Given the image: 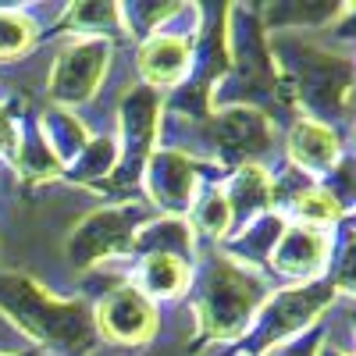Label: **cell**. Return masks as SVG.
<instances>
[{"mask_svg":"<svg viewBox=\"0 0 356 356\" xmlns=\"http://www.w3.org/2000/svg\"><path fill=\"white\" fill-rule=\"evenodd\" d=\"M0 310L57 356H86L97 346L93 314L79 300H54L25 275H0Z\"/></svg>","mask_w":356,"mask_h":356,"instance_id":"1","label":"cell"},{"mask_svg":"<svg viewBox=\"0 0 356 356\" xmlns=\"http://www.w3.org/2000/svg\"><path fill=\"white\" fill-rule=\"evenodd\" d=\"M264 303H267V285L250 267L235 264L228 253H214L203 260L196 278L200 339H211V342L243 339Z\"/></svg>","mask_w":356,"mask_h":356,"instance_id":"2","label":"cell"},{"mask_svg":"<svg viewBox=\"0 0 356 356\" xmlns=\"http://www.w3.org/2000/svg\"><path fill=\"white\" fill-rule=\"evenodd\" d=\"M278 57V93L300 97L317 118H335L339 111H349V61L339 54H328L314 43H296V40H278L271 54ZM314 118V122H317Z\"/></svg>","mask_w":356,"mask_h":356,"instance_id":"3","label":"cell"},{"mask_svg":"<svg viewBox=\"0 0 356 356\" xmlns=\"http://www.w3.org/2000/svg\"><path fill=\"white\" fill-rule=\"evenodd\" d=\"M335 300L332 282H310L300 289H285L278 296H267V303L257 310V321L250 324L246 356H260L289 339H296L307 324L321 317V310Z\"/></svg>","mask_w":356,"mask_h":356,"instance_id":"4","label":"cell"},{"mask_svg":"<svg viewBox=\"0 0 356 356\" xmlns=\"http://www.w3.org/2000/svg\"><path fill=\"white\" fill-rule=\"evenodd\" d=\"M146 207L139 203H118V207H104V211H93L89 218L79 221V228L68 239V260L75 264V271H86L100 260L111 257H125L132 253V239L139 225L146 221Z\"/></svg>","mask_w":356,"mask_h":356,"instance_id":"5","label":"cell"},{"mask_svg":"<svg viewBox=\"0 0 356 356\" xmlns=\"http://www.w3.org/2000/svg\"><path fill=\"white\" fill-rule=\"evenodd\" d=\"M93 328L107 342H114V346H146V342L157 335L161 321H157L154 303L146 300L139 289L122 285V289L107 292L104 300L97 303Z\"/></svg>","mask_w":356,"mask_h":356,"instance_id":"6","label":"cell"},{"mask_svg":"<svg viewBox=\"0 0 356 356\" xmlns=\"http://www.w3.org/2000/svg\"><path fill=\"white\" fill-rule=\"evenodd\" d=\"M207 132H211L214 154L225 164H243V168L264 157L275 143L271 118L257 107H225Z\"/></svg>","mask_w":356,"mask_h":356,"instance_id":"7","label":"cell"},{"mask_svg":"<svg viewBox=\"0 0 356 356\" xmlns=\"http://www.w3.org/2000/svg\"><path fill=\"white\" fill-rule=\"evenodd\" d=\"M161 129V97L154 89H132L122 104V132H125V150L118 164V186H136L143 178V168L154 154V139Z\"/></svg>","mask_w":356,"mask_h":356,"instance_id":"8","label":"cell"},{"mask_svg":"<svg viewBox=\"0 0 356 356\" xmlns=\"http://www.w3.org/2000/svg\"><path fill=\"white\" fill-rule=\"evenodd\" d=\"M111 65V43L107 40H75L50 72V97L57 104H82L97 93V86Z\"/></svg>","mask_w":356,"mask_h":356,"instance_id":"9","label":"cell"},{"mask_svg":"<svg viewBox=\"0 0 356 356\" xmlns=\"http://www.w3.org/2000/svg\"><path fill=\"white\" fill-rule=\"evenodd\" d=\"M146 189H150V200L168 214H182L193 207L196 196V182H200V164H193L186 154L178 150H161L150 154L146 161Z\"/></svg>","mask_w":356,"mask_h":356,"instance_id":"10","label":"cell"},{"mask_svg":"<svg viewBox=\"0 0 356 356\" xmlns=\"http://www.w3.org/2000/svg\"><path fill=\"white\" fill-rule=\"evenodd\" d=\"M193 65V50L189 36L182 33H154L139 47V75L146 79V89H168V86H182L189 79Z\"/></svg>","mask_w":356,"mask_h":356,"instance_id":"11","label":"cell"},{"mask_svg":"<svg viewBox=\"0 0 356 356\" xmlns=\"http://www.w3.org/2000/svg\"><path fill=\"white\" fill-rule=\"evenodd\" d=\"M328 235L314 228H285L282 239L271 250V267L285 278H314L324 264H328Z\"/></svg>","mask_w":356,"mask_h":356,"instance_id":"12","label":"cell"},{"mask_svg":"<svg viewBox=\"0 0 356 356\" xmlns=\"http://www.w3.org/2000/svg\"><path fill=\"white\" fill-rule=\"evenodd\" d=\"M289 157L300 171L310 175H328L339 161V136L324 122L314 118H300L289 132Z\"/></svg>","mask_w":356,"mask_h":356,"instance_id":"13","label":"cell"},{"mask_svg":"<svg viewBox=\"0 0 356 356\" xmlns=\"http://www.w3.org/2000/svg\"><path fill=\"white\" fill-rule=\"evenodd\" d=\"M228 200V211H232V225L246 228L250 221H257L267 203H271V175L257 164H246L235 171V178L228 182V189H221Z\"/></svg>","mask_w":356,"mask_h":356,"instance_id":"14","label":"cell"},{"mask_svg":"<svg viewBox=\"0 0 356 356\" xmlns=\"http://www.w3.org/2000/svg\"><path fill=\"white\" fill-rule=\"evenodd\" d=\"M136 282L146 300H175L189 289V264L168 253H150L136 267Z\"/></svg>","mask_w":356,"mask_h":356,"instance_id":"15","label":"cell"},{"mask_svg":"<svg viewBox=\"0 0 356 356\" xmlns=\"http://www.w3.org/2000/svg\"><path fill=\"white\" fill-rule=\"evenodd\" d=\"M40 136H43V143L50 146V154L57 157V161H75L79 154H82V146L89 143V132H86V125L79 122L75 114H68V111H61V107H54V111H47L43 118H40Z\"/></svg>","mask_w":356,"mask_h":356,"instance_id":"16","label":"cell"},{"mask_svg":"<svg viewBox=\"0 0 356 356\" xmlns=\"http://www.w3.org/2000/svg\"><path fill=\"white\" fill-rule=\"evenodd\" d=\"M282 232H285V218L282 214H260L257 221H250L246 228H239V239H232L228 243V257L239 264H264L267 257H271L275 243L282 239Z\"/></svg>","mask_w":356,"mask_h":356,"instance_id":"17","label":"cell"},{"mask_svg":"<svg viewBox=\"0 0 356 356\" xmlns=\"http://www.w3.org/2000/svg\"><path fill=\"white\" fill-rule=\"evenodd\" d=\"M132 250L136 253H168V257H178V260H186L193 257V232L186 221H178V218H168V221H157V225H146L136 232V239H132Z\"/></svg>","mask_w":356,"mask_h":356,"instance_id":"18","label":"cell"},{"mask_svg":"<svg viewBox=\"0 0 356 356\" xmlns=\"http://www.w3.org/2000/svg\"><path fill=\"white\" fill-rule=\"evenodd\" d=\"M15 168L22 171V178L29 182H47L61 171V161L50 154V146L43 143L40 129H29L22 143H15Z\"/></svg>","mask_w":356,"mask_h":356,"instance_id":"19","label":"cell"},{"mask_svg":"<svg viewBox=\"0 0 356 356\" xmlns=\"http://www.w3.org/2000/svg\"><path fill=\"white\" fill-rule=\"evenodd\" d=\"M289 207H292V218L300 221V228H314V232H321L324 225H332L339 218V200L321 186L300 189L289 200Z\"/></svg>","mask_w":356,"mask_h":356,"instance_id":"20","label":"cell"},{"mask_svg":"<svg viewBox=\"0 0 356 356\" xmlns=\"http://www.w3.org/2000/svg\"><path fill=\"white\" fill-rule=\"evenodd\" d=\"M118 164V146L114 139H89L82 146V154L68 164V178L72 182H100L107 178Z\"/></svg>","mask_w":356,"mask_h":356,"instance_id":"21","label":"cell"},{"mask_svg":"<svg viewBox=\"0 0 356 356\" xmlns=\"http://www.w3.org/2000/svg\"><path fill=\"white\" fill-rule=\"evenodd\" d=\"M193 221L203 235H225L232 228V211H228V200L218 186H207L203 200H193Z\"/></svg>","mask_w":356,"mask_h":356,"instance_id":"22","label":"cell"},{"mask_svg":"<svg viewBox=\"0 0 356 356\" xmlns=\"http://www.w3.org/2000/svg\"><path fill=\"white\" fill-rule=\"evenodd\" d=\"M72 33H86V40H104V33L114 36L122 29V11L114 4H82L72 11Z\"/></svg>","mask_w":356,"mask_h":356,"instance_id":"23","label":"cell"},{"mask_svg":"<svg viewBox=\"0 0 356 356\" xmlns=\"http://www.w3.org/2000/svg\"><path fill=\"white\" fill-rule=\"evenodd\" d=\"M33 40H36V22L25 11H0V57L4 61L25 54Z\"/></svg>","mask_w":356,"mask_h":356,"instance_id":"24","label":"cell"},{"mask_svg":"<svg viewBox=\"0 0 356 356\" xmlns=\"http://www.w3.org/2000/svg\"><path fill=\"white\" fill-rule=\"evenodd\" d=\"M15 143H18V125H15L11 111L0 104V157L11 154V150H15Z\"/></svg>","mask_w":356,"mask_h":356,"instance_id":"25","label":"cell"},{"mask_svg":"<svg viewBox=\"0 0 356 356\" xmlns=\"http://www.w3.org/2000/svg\"><path fill=\"white\" fill-rule=\"evenodd\" d=\"M314 353H317L314 339H300V342H289L278 356H314Z\"/></svg>","mask_w":356,"mask_h":356,"instance_id":"26","label":"cell"},{"mask_svg":"<svg viewBox=\"0 0 356 356\" xmlns=\"http://www.w3.org/2000/svg\"><path fill=\"white\" fill-rule=\"evenodd\" d=\"M321 356H349V353H339V349L332 346V349H321Z\"/></svg>","mask_w":356,"mask_h":356,"instance_id":"27","label":"cell"}]
</instances>
